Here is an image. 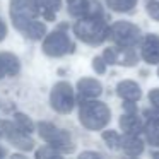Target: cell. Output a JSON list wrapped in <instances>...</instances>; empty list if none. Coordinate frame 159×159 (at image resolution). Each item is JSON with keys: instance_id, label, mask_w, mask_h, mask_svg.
<instances>
[{"instance_id": "obj_1", "label": "cell", "mask_w": 159, "mask_h": 159, "mask_svg": "<svg viewBox=\"0 0 159 159\" xmlns=\"http://www.w3.org/2000/svg\"><path fill=\"white\" fill-rule=\"evenodd\" d=\"M74 34L87 45H101L110 36V28L104 22L103 14H93L82 17L74 24Z\"/></svg>"}, {"instance_id": "obj_2", "label": "cell", "mask_w": 159, "mask_h": 159, "mask_svg": "<svg viewBox=\"0 0 159 159\" xmlns=\"http://www.w3.org/2000/svg\"><path fill=\"white\" fill-rule=\"evenodd\" d=\"M111 111L101 101L84 99V103L79 108V120L89 130H101L110 123Z\"/></svg>"}, {"instance_id": "obj_3", "label": "cell", "mask_w": 159, "mask_h": 159, "mask_svg": "<svg viewBox=\"0 0 159 159\" xmlns=\"http://www.w3.org/2000/svg\"><path fill=\"white\" fill-rule=\"evenodd\" d=\"M38 132H39V137H41L46 144L55 147V149H58L60 152H70L74 149V142H72L70 134L67 130H63V128L55 127L53 123L39 121Z\"/></svg>"}, {"instance_id": "obj_4", "label": "cell", "mask_w": 159, "mask_h": 159, "mask_svg": "<svg viewBox=\"0 0 159 159\" xmlns=\"http://www.w3.org/2000/svg\"><path fill=\"white\" fill-rule=\"evenodd\" d=\"M39 14L34 0H11V19L17 31L24 33V29L34 21Z\"/></svg>"}, {"instance_id": "obj_5", "label": "cell", "mask_w": 159, "mask_h": 159, "mask_svg": "<svg viewBox=\"0 0 159 159\" xmlns=\"http://www.w3.org/2000/svg\"><path fill=\"white\" fill-rule=\"evenodd\" d=\"M110 38L115 41V45L123 48H134L135 45L142 41V33L135 24L127 21H116L110 28Z\"/></svg>"}, {"instance_id": "obj_6", "label": "cell", "mask_w": 159, "mask_h": 159, "mask_svg": "<svg viewBox=\"0 0 159 159\" xmlns=\"http://www.w3.org/2000/svg\"><path fill=\"white\" fill-rule=\"evenodd\" d=\"M75 50V45L70 41V38L65 33V26H62V29H57V31L50 33L45 36V41H43V53L48 57H63L65 53H70Z\"/></svg>"}, {"instance_id": "obj_7", "label": "cell", "mask_w": 159, "mask_h": 159, "mask_svg": "<svg viewBox=\"0 0 159 159\" xmlns=\"http://www.w3.org/2000/svg\"><path fill=\"white\" fill-rule=\"evenodd\" d=\"M50 104L57 113L67 115L74 110L75 106V93H74V87L69 82L62 80V82H57L52 89L50 94Z\"/></svg>"}, {"instance_id": "obj_8", "label": "cell", "mask_w": 159, "mask_h": 159, "mask_svg": "<svg viewBox=\"0 0 159 159\" xmlns=\"http://www.w3.org/2000/svg\"><path fill=\"white\" fill-rule=\"evenodd\" d=\"M103 58L110 65H125V67H134L137 63V55L134 53L132 48H123V46H110L104 50Z\"/></svg>"}, {"instance_id": "obj_9", "label": "cell", "mask_w": 159, "mask_h": 159, "mask_svg": "<svg viewBox=\"0 0 159 159\" xmlns=\"http://www.w3.org/2000/svg\"><path fill=\"white\" fill-rule=\"evenodd\" d=\"M4 135L12 145L22 149V151H29L34 147V142L29 137V134L19 128L16 121H4Z\"/></svg>"}, {"instance_id": "obj_10", "label": "cell", "mask_w": 159, "mask_h": 159, "mask_svg": "<svg viewBox=\"0 0 159 159\" xmlns=\"http://www.w3.org/2000/svg\"><path fill=\"white\" fill-rule=\"evenodd\" d=\"M140 57L145 63H159V34H145L140 41Z\"/></svg>"}, {"instance_id": "obj_11", "label": "cell", "mask_w": 159, "mask_h": 159, "mask_svg": "<svg viewBox=\"0 0 159 159\" xmlns=\"http://www.w3.org/2000/svg\"><path fill=\"white\" fill-rule=\"evenodd\" d=\"M67 5H69V14L77 19L87 17L93 14H103L101 7L93 0H67Z\"/></svg>"}, {"instance_id": "obj_12", "label": "cell", "mask_w": 159, "mask_h": 159, "mask_svg": "<svg viewBox=\"0 0 159 159\" xmlns=\"http://www.w3.org/2000/svg\"><path fill=\"white\" fill-rule=\"evenodd\" d=\"M77 91L82 96V99H94L103 93V86L99 80L91 79V77H84L77 82Z\"/></svg>"}, {"instance_id": "obj_13", "label": "cell", "mask_w": 159, "mask_h": 159, "mask_svg": "<svg viewBox=\"0 0 159 159\" xmlns=\"http://www.w3.org/2000/svg\"><path fill=\"white\" fill-rule=\"evenodd\" d=\"M21 70L19 58L12 53H0V79L4 77H14Z\"/></svg>"}, {"instance_id": "obj_14", "label": "cell", "mask_w": 159, "mask_h": 159, "mask_svg": "<svg viewBox=\"0 0 159 159\" xmlns=\"http://www.w3.org/2000/svg\"><path fill=\"white\" fill-rule=\"evenodd\" d=\"M116 94L125 101H139L142 96V91L139 84L134 80H121L116 84Z\"/></svg>"}, {"instance_id": "obj_15", "label": "cell", "mask_w": 159, "mask_h": 159, "mask_svg": "<svg viewBox=\"0 0 159 159\" xmlns=\"http://www.w3.org/2000/svg\"><path fill=\"white\" fill-rule=\"evenodd\" d=\"M145 121H142V118L137 116V113H125L120 118V128L125 134H135L140 135L144 132Z\"/></svg>"}, {"instance_id": "obj_16", "label": "cell", "mask_w": 159, "mask_h": 159, "mask_svg": "<svg viewBox=\"0 0 159 159\" xmlns=\"http://www.w3.org/2000/svg\"><path fill=\"white\" fill-rule=\"evenodd\" d=\"M121 149L128 156H139L144 152V140L140 139V135L125 134L121 137Z\"/></svg>"}, {"instance_id": "obj_17", "label": "cell", "mask_w": 159, "mask_h": 159, "mask_svg": "<svg viewBox=\"0 0 159 159\" xmlns=\"http://www.w3.org/2000/svg\"><path fill=\"white\" fill-rule=\"evenodd\" d=\"M36 7H38L39 14L45 16L46 21H53L55 19L57 11L62 5V0H34Z\"/></svg>"}, {"instance_id": "obj_18", "label": "cell", "mask_w": 159, "mask_h": 159, "mask_svg": "<svg viewBox=\"0 0 159 159\" xmlns=\"http://www.w3.org/2000/svg\"><path fill=\"white\" fill-rule=\"evenodd\" d=\"M139 0H106L108 7L115 12H130L135 9Z\"/></svg>"}, {"instance_id": "obj_19", "label": "cell", "mask_w": 159, "mask_h": 159, "mask_svg": "<svg viewBox=\"0 0 159 159\" xmlns=\"http://www.w3.org/2000/svg\"><path fill=\"white\" fill-rule=\"evenodd\" d=\"M24 34L28 36L29 39H41L43 36L46 34V28L43 22H38V21H33L28 28L24 29Z\"/></svg>"}, {"instance_id": "obj_20", "label": "cell", "mask_w": 159, "mask_h": 159, "mask_svg": "<svg viewBox=\"0 0 159 159\" xmlns=\"http://www.w3.org/2000/svg\"><path fill=\"white\" fill-rule=\"evenodd\" d=\"M103 140L106 142V145L110 149H118V147H121V135L118 134V132H115V130H106V132H103Z\"/></svg>"}, {"instance_id": "obj_21", "label": "cell", "mask_w": 159, "mask_h": 159, "mask_svg": "<svg viewBox=\"0 0 159 159\" xmlns=\"http://www.w3.org/2000/svg\"><path fill=\"white\" fill-rule=\"evenodd\" d=\"M14 121H16V125H17L19 128H22V130L28 132V134H33V130H34V123H33V120L28 116V115H24V113H16L14 115Z\"/></svg>"}, {"instance_id": "obj_22", "label": "cell", "mask_w": 159, "mask_h": 159, "mask_svg": "<svg viewBox=\"0 0 159 159\" xmlns=\"http://www.w3.org/2000/svg\"><path fill=\"white\" fill-rule=\"evenodd\" d=\"M62 154V152L58 151V149L52 147V145H46V147L39 149V151H36V157H58V156Z\"/></svg>"}, {"instance_id": "obj_23", "label": "cell", "mask_w": 159, "mask_h": 159, "mask_svg": "<svg viewBox=\"0 0 159 159\" xmlns=\"http://www.w3.org/2000/svg\"><path fill=\"white\" fill-rule=\"evenodd\" d=\"M145 7H147V14L151 16L154 21H159V2L157 0H147Z\"/></svg>"}, {"instance_id": "obj_24", "label": "cell", "mask_w": 159, "mask_h": 159, "mask_svg": "<svg viewBox=\"0 0 159 159\" xmlns=\"http://www.w3.org/2000/svg\"><path fill=\"white\" fill-rule=\"evenodd\" d=\"M93 69L96 74H104V70H106V60L103 58V57H96V58L93 60Z\"/></svg>"}, {"instance_id": "obj_25", "label": "cell", "mask_w": 159, "mask_h": 159, "mask_svg": "<svg viewBox=\"0 0 159 159\" xmlns=\"http://www.w3.org/2000/svg\"><path fill=\"white\" fill-rule=\"evenodd\" d=\"M149 101H151L152 106L159 110V89H152L151 93H149Z\"/></svg>"}, {"instance_id": "obj_26", "label": "cell", "mask_w": 159, "mask_h": 159, "mask_svg": "<svg viewBox=\"0 0 159 159\" xmlns=\"http://www.w3.org/2000/svg\"><path fill=\"white\" fill-rule=\"evenodd\" d=\"M135 101H125L123 103V108H125V111L127 113H137V108H135Z\"/></svg>"}, {"instance_id": "obj_27", "label": "cell", "mask_w": 159, "mask_h": 159, "mask_svg": "<svg viewBox=\"0 0 159 159\" xmlns=\"http://www.w3.org/2000/svg\"><path fill=\"white\" fill-rule=\"evenodd\" d=\"M5 36H7V26H5L4 19L0 17V41H4Z\"/></svg>"}, {"instance_id": "obj_28", "label": "cell", "mask_w": 159, "mask_h": 159, "mask_svg": "<svg viewBox=\"0 0 159 159\" xmlns=\"http://www.w3.org/2000/svg\"><path fill=\"white\" fill-rule=\"evenodd\" d=\"M79 157H103V154L101 152H82V154L79 156Z\"/></svg>"}, {"instance_id": "obj_29", "label": "cell", "mask_w": 159, "mask_h": 159, "mask_svg": "<svg viewBox=\"0 0 159 159\" xmlns=\"http://www.w3.org/2000/svg\"><path fill=\"white\" fill-rule=\"evenodd\" d=\"M2 134H4V121H0V137H2Z\"/></svg>"}, {"instance_id": "obj_30", "label": "cell", "mask_w": 159, "mask_h": 159, "mask_svg": "<svg viewBox=\"0 0 159 159\" xmlns=\"http://www.w3.org/2000/svg\"><path fill=\"white\" fill-rule=\"evenodd\" d=\"M0 156H4V152H2V151H0Z\"/></svg>"}, {"instance_id": "obj_31", "label": "cell", "mask_w": 159, "mask_h": 159, "mask_svg": "<svg viewBox=\"0 0 159 159\" xmlns=\"http://www.w3.org/2000/svg\"><path fill=\"white\" fill-rule=\"evenodd\" d=\"M157 75H159V69H157Z\"/></svg>"}]
</instances>
